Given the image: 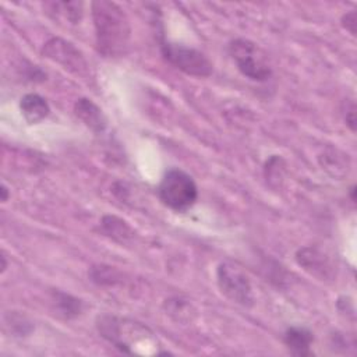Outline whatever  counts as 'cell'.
I'll use <instances>...</instances> for the list:
<instances>
[{
    "mask_svg": "<svg viewBox=\"0 0 357 357\" xmlns=\"http://www.w3.org/2000/svg\"><path fill=\"white\" fill-rule=\"evenodd\" d=\"M283 342L294 356H311V343L314 342L312 332L304 326H290L283 335Z\"/></svg>",
    "mask_w": 357,
    "mask_h": 357,
    "instance_id": "10",
    "label": "cell"
},
{
    "mask_svg": "<svg viewBox=\"0 0 357 357\" xmlns=\"http://www.w3.org/2000/svg\"><path fill=\"white\" fill-rule=\"evenodd\" d=\"M1 262H3V265H1V272H4L6 271V258L4 257H1Z\"/></svg>",
    "mask_w": 357,
    "mask_h": 357,
    "instance_id": "20",
    "label": "cell"
},
{
    "mask_svg": "<svg viewBox=\"0 0 357 357\" xmlns=\"http://www.w3.org/2000/svg\"><path fill=\"white\" fill-rule=\"evenodd\" d=\"M92 18L98 50L106 57L121 56L130 40V22L121 7L113 1H93Z\"/></svg>",
    "mask_w": 357,
    "mask_h": 357,
    "instance_id": "1",
    "label": "cell"
},
{
    "mask_svg": "<svg viewBox=\"0 0 357 357\" xmlns=\"http://www.w3.org/2000/svg\"><path fill=\"white\" fill-rule=\"evenodd\" d=\"M54 300H56V305L60 310V312L67 318H74V317L79 315L82 311V301L67 294V293L56 291Z\"/></svg>",
    "mask_w": 357,
    "mask_h": 357,
    "instance_id": "13",
    "label": "cell"
},
{
    "mask_svg": "<svg viewBox=\"0 0 357 357\" xmlns=\"http://www.w3.org/2000/svg\"><path fill=\"white\" fill-rule=\"evenodd\" d=\"M91 278L98 284H114L117 279V272L110 266H93L91 269Z\"/></svg>",
    "mask_w": 357,
    "mask_h": 357,
    "instance_id": "16",
    "label": "cell"
},
{
    "mask_svg": "<svg viewBox=\"0 0 357 357\" xmlns=\"http://www.w3.org/2000/svg\"><path fill=\"white\" fill-rule=\"evenodd\" d=\"M160 201L173 211H187L198 197L197 184L190 174L180 169H170L165 173L159 188Z\"/></svg>",
    "mask_w": 357,
    "mask_h": 357,
    "instance_id": "3",
    "label": "cell"
},
{
    "mask_svg": "<svg viewBox=\"0 0 357 357\" xmlns=\"http://www.w3.org/2000/svg\"><path fill=\"white\" fill-rule=\"evenodd\" d=\"M50 6L57 11V14L61 13L73 24H77L82 17L81 3H52Z\"/></svg>",
    "mask_w": 357,
    "mask_h": 357,
    "instance_id": "14",
    "label": "cell"
},
{
    "mask_svg": "<svg viewBox=\"0 0 357 357\" xmlns=\"http://www.w3.org/2000/svg\"><path fill=\"white\" fill-rule=\"evenodd\" d=\"M160 52L172 66L188 75L209 77L213 71V66L209 59L194 47L162 40Z\"/></svg>",
    "mask_w": 357,
    "mask_h": 357,
    "instance_id": "5",
    "label": "cell"
},
{
    "mask_svg": "<svg viewBox=\"0 0 357 357\" xmlns=\"http://www.w3.org/2000/svg\"><path fill=\"white\" fill-rule=\"evenodd\" d=\"M229 53L244 77L258 82L271 78L272 68L266 56L254 42L244 38L234 39L229 43Z\"/></svg>",
    "mask_w": 357,
    "mask_h": 357,
    "instance_id": "4",
    "label": "cell"
},
{
    "mask_svg": "<svg viewBox=\"0 0 357 357\" xmlns=\"http://www.w3.org/2000/svg\"><path fill=\"white\" fill-rule=\"evenodd\" d=\"M98 329L100 335L124 353H142L139 347L155 346L153 333L138 322L120 319L112 315L98 318Z\"/></svg>",
    "mask_w": 357,
    "mask_h": 357,
    "instance_id": "2",
    "label": "cell"
},
{
    "mask_svg": "<svg viewBox=\"0 0 357 357\" xmlns=\"http://www.w3.org/2000/svg\"><path fill=\"white\" fill-rule=\"evenodd\" d=\"M74 112L77 117L92 131L99 134L106 128V117L91 99H78L74 105Z\"/></svg>",
    "mask_w": 357,
    "mask_h": 357,
    "instance_id": "9",
    "label": "cell"
},
{
    "mask_svg": "<svg viewBox=\"0 0 357 357\" xmlns=\"http://www.w3.org/2000/svg\"><path fill=\"white\" fill-rule=\"evenodd\" d=\"M342 25L354 36L356 35V25H357V17L356 11H349L342 17Z\"/></svg>",
    "mask_w": 357,
    "mask_h": 357,
    "instance_id": "18",
    "label": "cell"
},
{
    "mask_svg": "<svg viewBox=\"0 0 357 357\" xmlns=\"http://www.w3.org/2000/svg\"><path fill=\"white\" fill-rule=\"evenodd\" d=\"M102 226L105 229V231L112 236L116 240L124 241L130 237H132V230L130 229L128 225H126V222H123L121 219L116 218V216H105L102 220Z\"/></svg>",
    "mask_w": 357,
    "mask_h": 357,
    "instance_id": "12",
    "label": "cell"
},
{
    "mask_svg": "<svg viewBox=\"0 0 357 357\" xmlns=\"http://www.w3.org/2000/svg\"><path fill=\"white\" fill-rule=\"evenodd\" d=\"M43 54L63 66L66 70L75 73V74H85L88 70V63L82 53L68 40L53 38L46 42L43 47Z\"/></svg>",
    "mask_w": 357,
    "mask_h": 357,
    "instance_id": "7",
    "label": "cell"
},
{
    "mask_svg": "<svg viewBox=\"0 0 357 357\" xmlns=\"http://www.w3.org/2000/svg\"><path fill=\"white\" fill-rule=\"evenodd\" d=\"M344 114V121L350 127L351 131L356 130V105L353 100L346 102V110L343 112Z\"/></svg>",
    "mask_w": 357,
    "mask_h": 357,
    "instance_id": "17",
    "label": "cell"
},
{
    "mask_svg": "<svg viewBox=\"0 0 357 357\" xmlns=\"http://www.w3.org/2000/svg\"><path fill=\"white\" fill-rule=\"evenodd\" d=\"M216 279L220 291L227 298L243 307H251L254 304L251 283L247 275L236 264H219L216 271Z\"/></svg>",
    "mask_w": 357,
    "mask_h": 357,
    "instance_id": "6",
    "label": "cell"
},
{
    "mask_svg": "<svg viewBox=\"0 0 357 357\" xmlns=\"http://www.w3.org/2000/svg\"><path fill=\"white\" fill-rule=\"evenodd\" d=\"M0 191H1V201H3V202H6V201H7V198H8V190H7V187L3 184Z\"/></svg>",
    "mask_w": 357,
    "mask_h": 357,
    "instance_id": "19",
    "label": "cell"
},
{
    "mask_svg": "<svg viewBox=\"0 0 357 357\" xmlns=\"http://www.w3.org/2000/svg\"><path fill=\"white\" fill-rule=\"evenodd\" d=\"M20 109L25 120L31 124L39 123L49 116V103L38 93H26L21 98Z\"/></svg>",
    "mask_w": 357,
    "mask_h": 357,
    "instance_id": "11",
    "label": "cell"
},
{
    "mask_svg": "<svg viewBox=\"0 0 357 357\" xmlns=\"http://www.w3.org/2000/svg\"><path fill=\"white\" fill-rule=\"evenodd\" d=\"M297 262L308 271L311 275L319 278L321 280L332 276V265L325 254H322L318 248L304 247L300 248L296 254Z\"/></svg>",
    "mask_w": 357,
    "mask_h": 357,
    "instance_id": "8",
    "label": "cell"
},
{
    "mask_svg": "<svg viewBox=\"0 0 357 357\" xmlns=\"http://www.w3.org/2000/svg\"><path fill=\"white\" fill-rule=\"evenodd\" d=\"M167 307V312L169 315H172L176 321H184V319H190V310H191V304L185 303L181 298H172L166 303Z\"/></svg>",
    "mask_w": 357,
    "mask_h": 357,
    "instance_id": "15",
    "label": "cell"
}]
</instances>
